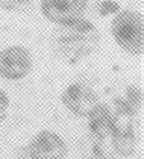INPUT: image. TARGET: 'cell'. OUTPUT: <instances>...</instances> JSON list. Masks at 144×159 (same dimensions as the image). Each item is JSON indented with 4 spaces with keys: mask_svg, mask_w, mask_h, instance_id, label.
Listing matches in <instances>:
<instances>
[{
    "mask_svg": "<svg viewBox=\"0 0 144 159\" xmlns=\"http://www.w3.org/2000/svg\"><path fill=\"white\" fill-rule=\"evenodd\" d=\"M100 41L97 27L90 20H81L68 26H61L52 37V49L56 56L68 62H77L96 50Z\"/></svg>",
    "mask_w": 144,
    "mask_h": 159,
    "instance_id": "obj_1",
    "label": "cell"
},
{
    "mask_svg": "<svg viewBox=\"0 0 144 159\" xmlns=\"http://www.w3.org/2000/svg\"><path fill=\"white\" fill-rule=\"evenodd\" d=\"M111 35L123 52L141 56L144 50V20L141 12L133 9H120L111 20Z\"/></svg>",
    "mask_w": 144,
    "mask_h": 159,
    "instance_id": "obj_2",
    "label": "cell"
},
{
    "mask_svg": "<svg viewBox=\"0 0 144 159\" xmlns=\"http://www.w3.org/2000/svg\"><path fill=\"white\" fill-rule=\"evenodd\" d=\"M90 0H39V11L52 25L68 26L85 20Z\"/></svg>",
    "mask_w": 144,
    "mask_h": 159,
    "instance_id": "obj_3",
    "label": "cell"
},
{
    "mask_svg": "<svg viewBox=\"0 0 144 159\" xmlns=\"http://www.w3.org/2000/svg\"><path fill=\"white\" fill-rule=\"evenodd\" d=\"M34 67L32 52L23 44H11L0 50V77L17 82L27 77Z\"/></svg>",
    "mask_w": 144,
    "mask_h": 159,
    "instance_id": "obj_4",
    "label": "cell"
},
{
    "mask_svg": "<svg viewBox=\"0 0 144 159\" xmlns=\"http://www.w3.org/2000/svg\"><path fill=\"white\" fill-rule=\"evenodd\" d=\"M61 102L70 114L79 118H88L100 105V98L97 93L84 82L70 84L62 91Z\"/></svg>",
    "mask_w": 144,
    "mask_h": 159,
    "instance_id": "obj_5",
    "label": "cell"
},
{
    "mask_svg": "<svg viewBox=\"0 0 144 159\" xmlns=\"http://www.w3.org/2000/svg\"><path fill=\"white\" fill-rule=\"evenodd\" d=\"M67 153L68 146L65 139L50 129L39 130L26 146L29 159H65Z\"/></svg>",
    "mask_w": 144,
    "mask_h": 159,
    "instance_id": "obj_6",
    "label": "cell"
},
{
    "mask_svg": "<svg viewBox=\"0 0 144 159\" xmlns=\"http://www.w3.org/2000/svg\"><path fill=\"white\" fill-rule=\"evenodd\" d=\"M35 0H0V8L5 11H21L32 6Z\"/></svg>",
    "mask_w": 144,
    "mask_h": 159,
    "instance_id": "obj_7",
    "label": "cell"
},
{
    "mask_svg": "<svg viewBox=\"0 0 144 159\" xmlns=\"http://www.w3.org/2000/svg\"><path fill=\"white\" fill-rule=\"evenodd\" d=\"M9 109H11V98L3 88H0V124L6 120Z\"/></svg>",
    "mask_w": 144,
    "mask_h": 159,
    "instance_id": "obj_8",
    "label": "cell"
},
{
    "mask_svg": "<svg viewBox=\"0 0 144 159\" xmlns=\"http://www.w3.org/2000/svg\"><path fill=\"white\" fill-rule=\"evenodd\" d=\"M120 11V6L117 2H112V0H105L100 3L99 6V12L100 15H115V14Z\"/></svg>",
    "mask_w": 144,
    "mask_h": 159,
    "instance_id": "obj_9",
    "label": "cell"
},
{
    "mask_svg": "<svg viewBox=\"0 0 144 159\" xmlns=\"http://www.w3.org/2000/svg\"><path fill=\"white\" fill-rule=\"evenodd\" d=\"M93 159H111V158H105V156H99V158H93Z\"/></svg>",
    "mask_w": 144,
    "mask_h": 159,
    "instance_id": "obj_10",
    "label": "cell"
}]
</instances>
